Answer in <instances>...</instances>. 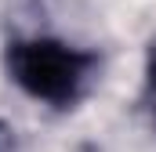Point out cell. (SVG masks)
Here are the masks:
<instances>
[{
	"mask_svg": "<svg viewBox=\"0 0 156 152\" xmlns=\"http://www.w3.org/2000/svg\"><path fill=\"white\" fill-rule=\"evenodd\" d=\"M0 152H15V130L0 123Z\"/></svg>",
	"mask_w": 156,
	"mask_h": 152,
	"instance_id": "7a4b0ae2",
	"label": "cell"
},
{
	"mask_svg": "<svg viewBox=\"0 0 156 152\" xmlns=\"http://www.w3.org/2000/svg\"><path fill=\"white\" fill-rule=\"evenodd\" d=\"M153 94H156V47H153Z\"/></svg>",
	"mask_w": 156,
	"mask_h": 152,
	"instance_id": "3957f363",
	"label": "cell"
},
{
	"mask_svg": "<svg viewBox=\"0 0 156 152\" xmlns=\"http://www.w3.org/2000/svg\"><path fill=\"white\" fill-rule=\"evenodd\" d=\"M94 58L58 40H18L7 51L11 80L37 102L47 105H73L87 83Z\"/></svg>",
	"mask_w": 156,
	"mask_h": 152,
	"instance_id": "6da1fadb",
	"label": "cell"
}]
</instances>
